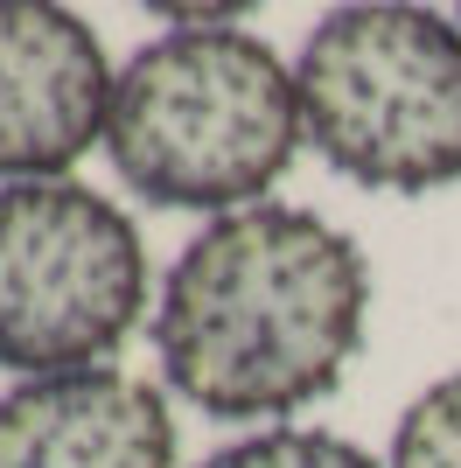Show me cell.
I'll list each match as a JSON object with an SVG mask.
<instances>
[{
  "instance_id": "6da1fadb",
  "label": "cell",
  "mask_w": 461,
  "mask_h": 468,
  "mask_svg": "<svg viewBox=\"0 0 461 468\" xmlns=\"http://www.w3.org/2000/svg\"><path fill=\"white\" fill-rule=\"evenodd\" d=\"M370 266L301 203L210 217L154 293V356L210 420H280L343 385L364 350Z\"/></svg>"
},
{
  "instance_id": "7a4b0ae2",
  "label": "cell",
  "mask_w": 461,
  "mask_h": 468,
  "mask_svg": "<svg viewBox=\"0 0 461 468\" xmlns=\"http://www.w3.org/2000/svg\"><path fill=\"white\" fill-rule=\"evenodd\" d=\"M301 84L238 21L168 28L113 78L105 154L161 210H252L301 154Z\"/></svg>"
},
{
  "instance_id": "3957f363",
  "label": "cell",
  "mask_w": 461,
  "mask_h": 468,
  "mask_svg": "<svg viewBox=\"0 0 461 468\" xmlns=\"http://www.w3.org/2000/svg\"><path fill=\"white\" fill-rule=\"evenodd\" d=\"M301 133L336 176L384 196L461 182V21L413 0H357L294 57Z\"/></svg>"
},
{
  "instance_id": "277c9868",
  "label": "cell",
  "mask_w": 461,
  "mask_h": 468,
  "mask_svg": "<svg viewBox=\"0 0 461 468\" xmlns=\"http://www.w3.org/2000/svg\"><path fill=\"white\" fill-rule=\"evenodd\" d=\"M147 314V245L84 182H0V371H91Z\"/></svg>"
},
{
  "instance_id": "5b68a950",
  "label": "cell",
  "mask_w": 461,
  "mask_h": 468,
  "mask_svg": "<svg viewBox=\"0 0 461 468\" xmlns=\"http://www.w3.org/2000/svg\"><path fill=\"white\" fill-rule=\"evenodd\" d=\"M113 63L91 21L42 0H0V182H63L105 140Z\"/></svg>"
},
{
  "instance_id": "8992f818",
  "label": "cell",
  "mask_w": 461,
  "mask_h": 468,
  "mask_svg": "<svg viewBox=\"0 0 461 468\" xmlns=\"http://www.w3.org/2000/svg\"><path fill=\"white\" fill-rule=\"evenodd\" d=\"M0 468H175V412L119 364L21 378L0 391Z\"/></svg>"
},
{
  "instance_id": "52a82bcc",
  "label": "cell",
  "mask_w": 461,
  "mask_h": 468,
  "mask_svg": "<svg viewBox=\"0 0 461 468\" xmlns=\"http://www.w3.org/2000/svg\"><path fill=\"white\" fill-rule=\"evenodd\" d=\"M384 468H461V371L426 385L391 427V462Z\"/></svg>"
},
{
  "instance_id": "ba28073f",
  "label": "cell",
  "mask_w": 461,
  "mask_h": 468,
  "mask_svg": "<svg viewBox=\"0 0 461 468\" xmlns=\"http://www.w3.org/2000/svg\"><path fill=\"white\" fill-rule=\"evenodd\" d=\"M203 468H378L357 441L343 433H322V427H266V433H245L217 448Z\"/></svg>"
}]
</instances>
